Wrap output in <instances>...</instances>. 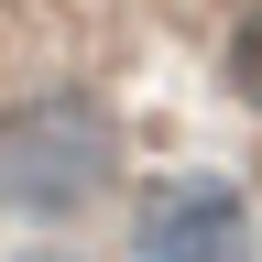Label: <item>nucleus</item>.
Masks as SVG:
<instances>
[{"label": "nucleus", "mask_w": 262, "mask_h": 262, "mask_svg": "<svg viewBox=\"0 0 262 262\" xmlns=\"http://www.w3.org/2000/svg\"><path fill=\"white\" fill-rule=\"evenodd\" d=\"M120 186V120L88 88H44L0 120V208L22 219H77Z\"/></svg>", "instance_id": "nucleus-1"}, {"label": "nucleus", "mask_w": 262, "mask_h": 262, "mask_svg": "<svg viewBox=\"0 0 262 262\" xmlns=\"http://www.w3.org/2000/svg\"><path fill=\"white\" fill-rule=\"evenodd\" d=\"M131 262H251V208H241V186H219V175H186V186H164L142 229H131Z\"/></svg>", "instance_id": "nucleus-2"}, {"label": "nucleus", "mask_w": 262, "mask_h": 262, "mask_svg": "<svg viewBox=\"0 0 262 262\" xmlns=\"http://www.w3.org/2000/svg\"><path fill=\"white\" fill-rule=\"evenodd\" d=\"M229 88H241L251 110H262V0L241 11V33H229Z\"/></svg>", "instance_id": "nucleus-3"}, {"label": "nucleus", "mask_w": 262, "mask_h": 262, "mask_svg": "<svg viewBox=\"0 0 262 262\" xmlns=\"http://www.w3.org/2000/svg\"><path fill=\"white\" fill-rule=\"evenodd\" d=\"M22 262H77V251H22Z\"/></svg>", "instance_id": "nucleus-4"}]
</instances>
